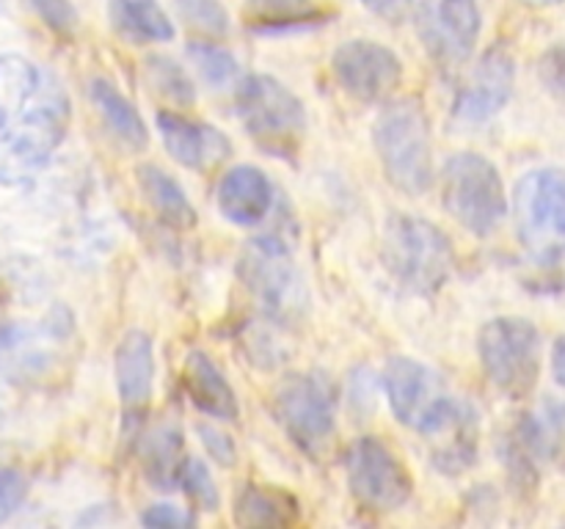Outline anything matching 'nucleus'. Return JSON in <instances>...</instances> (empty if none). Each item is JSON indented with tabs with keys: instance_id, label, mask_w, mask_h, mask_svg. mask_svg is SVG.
I'll use <instances>...</instances> for the list:
<instances>
[{
	"instance_id": "nucleus-1",
	"label": "nucleus",
	"mask_w": 565,
	"mask_h": 529,
	"mask_svg": "<svg viewBox=\"0 0 565 529\" xmlns=\"http://www.w3.org/2000/svg\"><path fill=\"white\" fill-rule=\"evenodd\" d=\"M375 152L386 180L408 196H423L434 185V141L423 102L414 97L392 99L373 130Z\"/></svg>"
},
{
	"instance_id": "nucleus-2",
	"label": "nucleus",
	"mask_w": 565,
	"mask_h": 529,
	"mask_svg": "<svg viewBox=\"0 0 565 529\" xmlns=\"http://www.w3.org/2000/svg\"><path fill=\"white\" fill-rule=\"evenodd\" d=\"M70 125V99L58 86L36 94L9 127L0 130V185H22L47 165L50 154L64 141Z\"/></svg>"
},
{
	"instance_id": "nucleus-3",
	"label": "nucleus",
	"mask_w": 565,
	"mask_h": 529,
	"mask_svg": "<svg viewBox=\"0 0 565 529\" xmlns=\"http://www.w3.org/2000/svg\"><path fill=\"white\" fill-rule=\"evenodd\" d=\"M386 270L406 290L430 295L447 284L456 268V248L450 237L419 215L397 213L384 229Z\"/></svg>"
},
{
	"instance_id": "nucleus-4",
	"label": "nucleus",
	"mask_w": 565,
	"mask_h": 529,
	"mask_svg": "<svg viewBox=\"0 0 565 529\" xmlns=\"http://www.w3.org/2000/svg\"><path fill=\"white\" fill-rule=\"evenodd\" d=\"M235 108L243 130L263 152L292 158L307 132L301 99L270 75H246L235 86Z\"/></svg>"
},
{
	"instance_id": "nucleus-5",
	"label": "nucleus",
	"mask_w": 565,
	"mask_h": 529,
	"mask_svg": "<svg viewBox=\"0 0 565 529\" xmlns=\"http://www.w3.org/2000/svg\"><path fill=\"white\" fill-rule=\"evenodd\" d=\"M441 202L463 229L478 237L491 235L508 215L500 171L478 152H458L447 160L441 169Z\"/></svg>"
},
{
	"instance_id": "nucleus-6",
	"label": "nucleus",
	"mask_w": 565,
	"mask_h": 529,
	"mask_svg": "<svg viewBox=\"0 0 565 529\" xmlns=\"http://www.w3.org/2000/svg\"><path fill=\"white\" fill-rule=\"evenodd\" d=\"M243 284L252 292L257 306L276 323H292L307 309V284L298 270L292 251L285 240L259 237L241 253L237 264Z\"/></svg>"
},
{
	"instance_id": "nucleus-7",
	"label": "nucleus",
	"mask_w": 565,
	"mask_h": 529,
	"mask_svg": "<svg viewBox=\"0 0 565 529\" xmlns=\"http://www.w3.org/2000/svg\"><path fill=\"white\" fill-rule=\"evenodd\" d=\"M274 411L292 444L307 455H320L337 428V389L329 375H287L274 395Z\"/></svg>"
},
{
	"instance_id": "nucleus-8",
	"label": "nucleus",
	"mask_w": 565,
	"mask_h": 529,
	"mask_svg": "<svg viewBox=\"0 0 565 529\" xmlns=\"http://www.w3.org/2000/svg\"><path fill=\"white\" fill-rule=\"evenodd\" d=\"M480 364L491 384L508 397H527L539 384L541 334L524 317H497L480 328Z\"/></svg>"
},
{
	"instance_id": "nucleus-9",
	"label": "nucleus",
	"mask_w": 565,
	"mask_h": 529,
	"mask_svg": "<svg viewBox=\"0 0 565 529\" xmlns=\"http://www.w3.org/2000/svg\"><path fill=\"white\" fill-rule=\"evenodd\" d=\"M348 488L353 499L375 512H392L412 499L414 479L401 457L381 439L364 435L345 455Z\"/></svg>"
},
{
	"instance_id": "nucleus-10",
	"label": "nucleus",
	"mask_w": 565,
	"mask_h": 529,
	"mask_svg": "<svg viewBox=\"0 0 565 529\" xmlns=\"http://www.w3.org/2000/svg\"><path fill=\"white\" fill-rule=\"evenodd\" d=\"M384 389L397 422L417 433H425L452 402V395H447L439 375L425 367L423 361L406 356H395L386 361Z\"/></svg>"
},
{
	"instance_id": "nucleus-11",
	"label": "nucleus",
	"mask_w": 565,
	"mask_h": 529,
	"mask_svg": "<svg viewBox=\"0 0 565 529\" xmlns=\"http://www.w3.org/2000/svg\"><path fill=\"white\" fill-rule=\"evenodd\" d=\"M331 72L342 91L359 102H386L403 80V61L390 47L370 39L340 44L331 58Z\"/></svg>"
},
{
	"instance_id": "nucleus-12",
	"label": "nucleus",
	"mask_w": 565,
	"mask_h": 529,
	"mask_svg": "<svg viewBox=\"0 0 565 529\" xmlns=\"http://www.w3.org/2000/svg\"><path fill=\"white\" fill-rule=\"evenodd\" d=\"M478 0H419L417 33L428 55L445 66L463 64L480 36Z\"/></svg>"
},
{
	"instance_id": "nucleus-13",
	"label": "nucleus",
	"mask_w": 565,
	"mask_h": 529,
	"mask_svg": "<svg viewBox=\"0 0 565 529\" xmlns=\"http://www.w3.org/2000/svg\"><path fill=\"white\" fill-rule=\"evenodd\" d=\"M519 235L530 246L565 240V171L541 169L524 176L513 196Z\"/></svg>"
},
{
	"instance_id": "nucleus-14",
	"label": "nucleus",
	"mask_w": 565,
	"mask_h": 529,
	"mask_svg": "<svg viewBox=\"0 0 565 529\" xmlns=\"http://www.w3.org/2000/svg\"><path fill=\"white\" fill-rule=\"evenodd\" d=\"M516 64L505 47H491L456 94V114L467 121L491 119L513 94Z\"/></svg>"
},
{
	"instance_id": "nucleus-15",
	"label": "nucleus",
	"mask_w": 565,
	"mask_h": 529,
	"mask_svg": "<svg viewBox=\"0 0 565 529\" xmlns=\"http://www.w3.org/2000/svg\"><path fill=\"white\" fill-rule=\"evenodd\" d=\"M158 132L171 158L191 171L213 169L232 152V143L224 132L204 121L188 119L177 110L158 114Z\"/></svg>"
},
{
	"instance_id": "nucleus-16",
	"label": "nucleus",
	"mask_w": 565,
	"mask_h": 529,
	"mask_svg": "<svg viewBox=\"0 0 565 529\" xmlns=\"http://www.w3.org/2000/svg\"><path fill=\"white\" fill-rule=\"evenodd\" d=\"M425 439L434 446V466L447 474H461L478 455V417L463 400L447 406V411L425 430Z\"/></svg>"
},
{
	"instance_id": "nucleus-17",
	"label": "nucleus",
	"mask_w": 565,
	"mask_h": 529,
	"mask_svg": "<svg viewBox=\"0 0 565 529\" xmlns=\"http://www.w3.org/2000/svg\"><path fill=\"white\" fill-rule=\"evenodd\" d=\"M218 209L230 224L254 226L274 204V185L257 165H235L218 182Z\"/></svg>"
},
{
	"instance_id": "nucleus-18",
	"label": "nucleus",
	"mask_w": 565,
	"mask_h": 529,
	"mask_svg": "<svg viewBox=\"0 0 565 529\" xmlns=\"http://www.w3.org/2000/svg\"><path fill=\"white\" fill-rule=\"evenodd\" d=\"M58 328L42 331L33 325L0 323V373L9 378H36L53 364V342Z\"/></svg>"
},
{
	"instance_id": "nucleus-19",
	"label": "nucleus",
	"mask_w": 565,
	"mask_h": 529,
	"mask_svg": "<svg viewBox=\"0 0 565 529\" xmlns=\"http://www.w3.org/2000/svg\"><path fill=\"white\" fill-rule=\"evenodd\" d=\"M116 389H119L125 408L136 411L143 408L152 397L154 384V345L147 331H127L116 347L114 358Z\"/></svg>"
},
{
	"instance_id": "nucleus-20",
	"label": "nucleus",
	"mask_w": 565,
	"mask_h": 529,
	"mask_svg": "<svg viewBox=\"0 0 565 529\" xmlns=\"http://www.w3.org/2000/svg\"><path fill=\"white\" fill-rule=\"evenodd\" d=\"M185 389L193 406L210 419H221V422H235L241 417V406H237V395L226 375L221 373L218 364L207 356L204 350L188 353L185 358Z\"/></svg>"
},
{
	"instance_id": "nucleus-21",
	"label": "nucleus",
	"mask_w": 565,
	"mask_h": 529,
	"mask_svg": "<svg viewBox=\"0 0 565 529\" xmlns=\"http://www.w3.org/2000/svg\"><path fill=\"white\" fill-rule=\"evenodd\" d=\"M108 20L114 31L132 44L174 39V22L158 0H108Z\"/></svg>"
},
{
	"instance_id": "nucleus-22",
	"label": "nucleus",
	"mask_w": 565,
	"mask_h": 529,
	"mask_svg": "<svg viewBox=\"0 0 565 529\" xmlns=\"http://www.w3.org/2000/svg\"><path fill=\"white\" fill-rule=\"evenodd\" d=\"M88 97H92L99 119L108 125V130L114 132L127 149H136L138 152V149L147 147L149 141L147 125H143L136 105H132L130 99L116 88V83H110L108 77H94V80L88 83Z\"/></svg>"
},
{
	"instance_id": "nucleus-23",
	"label": "nucleus",
	"mask_w": 565,
	"mask_h": 529,
	"mask_svg": "<svg viewBox=\"0 0 565 529\" xmlns=\"http://www.w3.org/2000/svg\"><path fill=\"white\" fill-rule=\"evenodd\" d=\"M136 176L149 207L158 213V218L163 224L174 226V229H191V226H196V209L188 202L185 191H182L174 176H169L154 163L138 165Z\"/></svg>"
},
{
	"instance_id": "nucleus-24",
	"label": "nucleus",
	"mask_w": 565,
	"mask_h": 529,
	"mask_svg": "<svg viewBox=\"0 0 565 529\" xmlns=\"http://www.w3.org/2000/svg\"><path fill=\"white\" fill-rule=\"evenodd\" d=\"M298 521V501L287 490L248 483L235 496L237 527H290Z\"/></svg>"
},
{
	"instance_id": "nucleus-25",
	"label": "nucleus",
	"mask_w": 565,
	"mask_h": 529,
	"mask_svg": "<svg viewBox=\"0 0 565 529\" xmlns=\"http://www.w3.org/2000/svg\"><path fill=\"white\" fill-rule=\"evenodd\" d=\"M182 435L177 428H154L141 444V463L143 474L149 483L160 490H169L177 485V474L182 466Z\"/></svg>"
},
{
	"instance_id": "nucleus-26",
	"label": "nucleus",
	"mask_w": 565,
	"mask_h": 529,
	"mask_svg": "<svg viewBox=\"0 0 565 529\" xmlns=\"http://www.w3.org/2000/svg\"><path fill=\"white\" fill-rule=\"evenodd\" d=\"M42 75L22 55H0V130L25 110L36 94Z\"/></svg>"
},
{
	"instance_id": "nucleus-27",
	"label": "nucleus",
	"mask_w": 565,
	"mask_h": 529,
	"mask_svg": "<svg viewBox=\"0 0 565 529\" xmlns=\"http://www.w3.org/2000/svg\"><path fill=\"white\" fill-rule=\"evenodd\" d=\"M323 20V9L312 0H248L246 22L254 31H287Z\"/></svg>"
},
{
	"instance_id": "nucleus-28",
	"label": "nucleus",
	"mask_w": 565,
	"mask_h": 529,
	"mask_svg": "<svg viewBox=\"0 0 565 529\" xmlns=\"http://www.w3.org/2000/svg\"><path fill=\"white\" fill-rule=\"evenodd\" d=\"M193 66L202 75V80L213 88L235 86L237 75H241V64L230 50H224L215 42H191L188 47Z\"/></svg>"
},
{
	"instance_id": "nucleus-29",
	"label": "nucleus",
	"mask_w": 565,
	"mask_h": 529,
	"mask_svg": "<svg viewBox=\"0 0 565 529\" xmlns=\"http://www.w3.org/2000/svg\"><path fill=\"white\" fill-rule=\"evenodd\" d=\"M147 80L169 102L182 105V108L196 102V91H193V80L188 77V72L177 61L166 58V55H149Z\"/></svg>"
},
{
	"instance_id": "nucleus-30",
	"label": "nucleus",
	"mask_w": 565,
	"mask_h": 529,
	"mask_svg": "<svg viewBox=\"0 0 565 529\" xmlns=\"http://www.w3.org/2000/svg\"><path fill=\"white\" fill-rule=\"evenodd\" d=\"M180 20L191 31L207 39H224L230 33V14L218 0H177Z\"/></svg>"
},
{
	"instance_id": "nucleus-31",
	"label": "nucleus",
	"mask_w": 565,
	"mask_h": 529,
	"mask_svg": "<svg viewBox=\"0 0 565 529\" xmlns=\"http://www.w3.org/2000/svg\"><path fill=\"white\" fill-rule=\"evenodd\" d=\"M177 485H182L191 501L202 510H218V488L213 483V474L204 466L199 457H185L180 466V474H177Z\"/></svg>"
},
{
	"instance_id": "nucleus-32",
	"label": "nucleus",
	"mask_w": 565,
	"mask_h": 529,
	"mask_svg": "<svg viewBox=\"0 0 565 529\" xmlns=\"http://www.w3.org/2000/svg\"><path fill=\"white\" fill-rule=\"evenodd\" d=\"M25 3L58 36H72L77 25H81L75 6L70 0H25Z\"/></svg>"
},
{
	"instance_id": "nucleus-33",
	"label": "nucleus",
	"mask_w": 565,
	"mask_h": 529,
	"mask_svg": "<svg viewBox=\"0 0 565 529\" xmlns=\"http://www.w3.org/2000/svg\"><path fill=\"white\" fill-rule=\"evenodd\" d=\"M28 496V479L17 468L0 466V523L9 521Z\"/></svg>"
},
{
	"instance_id": "nucleus-34",
	"label": "nucleus",
	"mask_w": 565,
	"mask_h": 529,
	"mask_svg": "<svg viewBox=\"0 0 565 529\" xmlns=\"http://www.w3.org/2000/svg\"><path fill=\"white\" fill-rule=\"evenodd\" d=\"M193 521H196L193 512H185L174 505H152L141 516V523H147V527H191Z\"/></svg>"
},
{
	"instance_id": "nucleus-35",
	"label": "nucleus",
	"mask_w": 565,
	"mask_h": 529,
	"mask_svg": "<svg viewBox=\"0 0 565 529\" xmlns=\"http://www.w3.org/2000/svg\"><path fill=\"white\" fill-rule=\"evenodd\" d=\"M199 435H202L204 446H207L210 455H213L221 466H232V463H235V444L230 441V435L210 428V424H202V428H199Z\"/></svg>"
},
{
	"instance_id": "nucleus-36",
	"label": "nucleus",
	"mask_w": 565,
	"mask_h": 529,
	"mask_svg": "<svg viewBox=\"0 0 565 529\" xmlns=\"http://www.w3.org/2000/svg\"><path fill=\"white\" fill-rule=\"evenodd\" d=\"M417 0H362L364 9L373 11L375 17L386 22H403L414 11Z\"/></svg>"
},
{
	"instance_id": "nucleus-37",
	"label": "nucleus",
	"mask_w": 565,
	"mask_h": 529,
	"mask_svg": "<svg viewBox=\"0 0 565 529\" xmlns=\"http://www.w3.org/2000/svg\"><path fill=\"white\" fill-rule=\"evenodd\" d=\"M552 373H555V380L565 389V334L555 342V350H552Z\"/></svg>"
},
{
	"instance_id": "nucleus-38",
	"label": "nucleus",
	"mask_w": 565,
	"mask_h": 529,
	"mask_svg": "<svg viewBox=\"0 0 565 529\" xmlns=\"http://www.w3.org/2000/svg\"><path fill=\"white\" fill-rule=\"evenodd\" d=\"M516 3L530 6V9H546V6H557L563 3V0H516Z\"/></svg>"
}]
</instances>
